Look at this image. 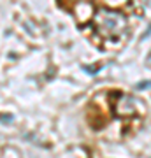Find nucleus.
I'll use <instances>...</instances> for the list:
<instances>
[{
  "instance_id": "1",
  "label": "nucleus",
  "mask_w": 151,
  "mask_h": 158,
  "mask_svg": "<svg viewBox=\"0 0 151 158\" xmlns=\"http://www.w3.org/2000/svg\"><path fill=\"white\" fill-rule=\"evenodd\" d=\"M93 27L102 39L118 42L127 34V19L123 14L111 9H100L93 18Z\"/></svg>"
},
{
  "instance_id": "2",
  "label": "nucleus",
  "mask_w": 151,
  "mask_h": 158,
  "mask_svg": "<svg viewBox=\"0 0 151 158\" xmlns=\"http://www.w3.org/2000/svg\"><path fill=\"white\" fill-rule=\"evenodd\" d=\"M135 109H137V100L128 95H121L120 100L116 102V111L121 116H132L135 113Z\"/></svg>"
}]
</instances>
